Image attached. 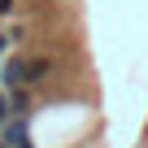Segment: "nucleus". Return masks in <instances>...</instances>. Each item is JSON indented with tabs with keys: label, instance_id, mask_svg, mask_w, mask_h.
<instances>
[{
	"label": "nucleus",
	"instance_id": "nucleus-1",
	"mask_svg": "<svg viewBox=\"0 0 148 148\" xmlns=\"http://www.w3.org/2000/svg\"><path fill=\"white\" fill-rule=\"evenodd\" d=\"M52 70H57L52 57H26V87H44Z\"/></svg>",
	"mask_w": 148,
	"mask_h": 148
},
{
	"label": "nucleus",
	"instance_id": "nucleus-2",
	"mask_svg": "<svg viewBox=\"0 0 148 148\" xmlns=\"http://www.w3.org/2000/svg\"><path fill=\"white\" fill-rule=\"evenodd\" d=\"M9 118H13V109H9V92H0V126H5Z\"/></svg>",
	"mask_w": 148,
	"mask_h": 148
},
{
	"label": "nucleus",
	"instance_id": "nucleus-3",
	"mask_svg": "<svg viewBox=\"0 0 148 148\" xmlns=\"http://www.w3.org/2000/svg\"><path fill=\"white\" fill-rule=\"evenodd\" d=\"M13 9H18V0H0V18H9Z\"/></svg>",
	"mask_w": 148,
	"mask_h": 148
},
{
	"label": "nucleus",
	"instance_id": "nucleus-4",
	"mask_svg": "<svg viewBox=\"0 0 148 148\" xmlns=\"http://www.w3.org/2000/svg\"><path fill=\"white\" fill-rule=\"evenodd\" d=\"M5 52H9V35L0 31V61H5Z\"/></svg>",
	"mask_w": 148,
	"mask_h": 148
},
{
	"label": "nucleus",
	"instance_id": "nucleus-5",
	"mask_svg": "<svg viewBox=\"0 0 148 148\" xmlns=\"http://www.w3.org/2000/svg\"><path fill=\"white\" fill-rule=\"evenodd\" d=\"M0 148H9V144H5V139H0Z\"/></svg>",
	"mask_w": 148,
	"mask_h": 148
}]
</instances>
